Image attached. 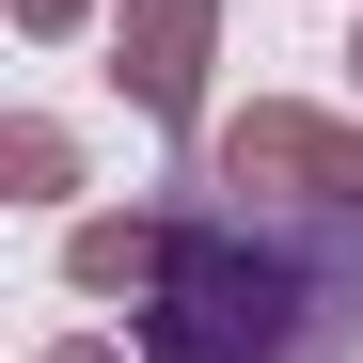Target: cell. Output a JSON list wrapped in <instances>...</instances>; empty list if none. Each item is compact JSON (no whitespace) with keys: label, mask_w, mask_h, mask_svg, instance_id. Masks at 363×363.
<instances>
[{"label":"cell","mask_w":363,"mask_h":363,"mask_svg":"<svg viewBox=\"0 0 363 363\" xmlns=\"http://www.w3.org/2000/svg\"><path fill=\"white\" fill-rule=\"evenodd\" d=\"M363 347V206H332L316 237L253 221V206H190L143 300V363H347Z\"/></svg>","instance_id":"1"},{"label":"cell","mask_w":363,"mask_h":363,"mask_svg":"<svg viewBox=\"0 0 363 363\" xmlns=\"http://www.w3.org/2000/svg\"><path fill=\"white\" fill-rule=\"evenodd\" d=\"M190 64H206V0H143V16H127V79L158 111H190Z\"/></svg>","instance_id":"2"},{"label":"cell","mask_w":363,"mask_h":363,"mask_svg":"<svg viewBox=\"0 0 363 363\" xmlns=\"http://www.w3.org/2000/svg\"><path fill=\"white\" fill-rule=\"evenodd\" d=\"M158 253H174V237H143V221H79V253H64V269H79V284H143Z\"/></svg>","instance_id":"3"},{"label":"cell","mask_w":363,"mask_h":363,"mask_svg":"<svg viewBox=\"0 0 363 363\" xmlns=\"http://www.w3.org/2000/svg\"><path fill=\"white\" fill-rule=\"evenodd\" d=\"M64 16H79V0H32V32H64Z\"/></svg>","instance_id":"4"},{"label":"cell","mask_w":363,"mask_h":363,"mask_svg":"<svg viewBox=\"0 0 363 363\" xmlns=\"http://www.w3.org/2000/svg\"><path fill=\"white\" fill-rule=\"evenodd\" d=\"M64 363H111V347H64Z\"/></svg>","instance_id":"5"},{"label":"cell","mask_w":363,"mask_h":363,"mask_svg":"<svg viewBox=\"0 0 363 363\" xmlns=\"http://www.w3.org/2000/svg\"><path fill=\"white\" fill-rule=\"evenodd\" d=\"M347 64H363V48H347Z\"/></svg>","instance_id":"6"}]
</instances>
